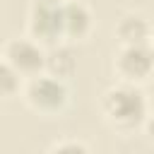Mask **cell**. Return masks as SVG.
<instances>
[{
  "mask_svg": "<svg viewBox=\"0 0 154 154\" xmlns=\"http://www.w3.org/2000/svg\"><path fill=\"white\" fill-rule=\"evenodd\" d=\"M152 24L144 14L140 12H128L120 17L116 24V36L120 38V46H132V43H149L152 38Z\"/></svg>",
  "mask_w": 154,
  "mask_h": 154,
  "instance_id": "obj_8",
  "label": "cell"
},
{
  "mask_svg": "<svg viewBox=\"0 0 154 154\" xmlns=\"http://www.w3.org/2000/svg\"><path fill=\"white\" fill-rule=\"evenodd\" d=\"M2 60L19 75V77H34L38 72H43V60H46V48L34 41L31 36L24 38H12L7 41L5 51H2Z\"/></svg>",
  "mask_w": 154,
  "mask_h": 154,
  "instance_id": "obj_4",
  "label": "cell"
},
{
  "mask_svg": "<svg viewBox=\"0 0 154 154\" xmlns=\"http://www.w3.org/2000/svg\"><path fill=\"white\" fill-rule=\"evenodd\" d=\"M29 36L41 46L60 43L63 38V0H31L29 5Z\"/></svg>",
  "mask_w": 154,
  "mask_h": 154,
  "instance_id": "obj_3",
  "label": "cell"
},
{
  "mask_svg": "<svg viewBox=\"0 0 154 154\" xmlns=\"http://www.w3.org/2000/svg\"><path fill=\"white\" fill-rule=\"evenodd\" d=\"M149 46H152V53H154V29H152V38H149Z\"/></svg>",
  "mask_w": 154,
  "mask_h": 154,
  "instance_id": "obj_12",
  "label": "cell"
},
{
  "mask_svg": "<svg viewBox=\"0 0 154 154\" xmlns=\"http://www.w3.org/2000/svg\"><path fill=\"white\" fill-rule=\"evenodd\" d=\"M116 70L123 77V82H142L154 72V53L149 43H132L120 46L116 55Z\"/></svg>",
  "mask_w": 154,
  "mask_h": 154,
  "instance_id": "obj_5",
  "label": "cell"
},
{
  "mask_svg": "<svg viewBox=\"0 0 154 154\" xmlns=\"http://www.w3.org/2000/svg\"><path fill=\"white\" fill-rule=\"evenodd\" d=\"M43 72L51 77H58L63 82H67L75 72H77V55L72 51V46L67 43H53L46 46V60H43Z\"/></svg>",
  "mask_w": 154,
  "mask_h": 154,
  "instance_id": "obj_6",
  "label": "cell"
},
{
  "mask_svg": "<svg viewBox=\"0 0 154 154\" xmlns=\"http://www.w3.org/2000/svg\"><path fill=\"white\" fill-rule=\"evenodd\" d=\"M46 154H91V149L79 140H60L48 147Z\"/></svg>",
  "mask_w": 154,
  "mask_h": 154,
  "instance_id": "obj_10",
  "label": "cell"
},
{
  "mask_svg": "<svg viewBox=\"0 0 154 154\" xmlns=\"http://www.w3.org/2000/svg\"><path fill=\"white\" fill-rule=\"evenodd\" d=\"M22 87V77L0 58V96L7 99V96H14Z\"/></svg>",
  "mask_w": 154,
  "mask_h": 154,
  "instance_id": "obj_9",
  "label": "cell"
},
{
  "mask_svg": "<svg viewBox=\"0 0 154 154\" xmlns=\"http://www.w3.org/2000/svg\"><path fill=\"white\" fill-rule=\"evenodd\" d=\"M91 31V12L79 0H63V38H84Z\"/></svg>",
  "mask_w": 154,
  "mask_h": 154,
  "instance_id": "obj_7",
  "label": "cell"
},
{
  "mask_svg": "<svg viewBox=\"0 0 154 154\" xmlns=\"http://www.w3.org/2000/svg\"><path fill=\"white\" fill-rule=\"evenodd\" d=\"M144 130H147L149 140H154V111L147 113V118H144Z\"/></svg>",
  "mask_w": 154,
  "mask_h": 154,
  "instance_id": "obj_11",
  "label": "cell"
},
{
  "mask_svg": "<svg viewBox=\"0 0 154 154\" xmlns=\"http://www.w3.org/2000/svg\"><path fill=\"white\" fill-rule=\"evenodd\" d=\"M24 99L26 103L38 111V113H58L67 106V99H70V91H67V84L58 77H51L46 72H38L34 77L26 79L24 84Z\"/></svg>",
  "mask_w": 154,
  "mask_h": 154,
  "instance_id": "obj_2",
  "label": "cell"
},
{
  "mask_svg": "<svg viewBox=\"0 0 154 154\" xmlns=\"http://www.w3.org/2000/svg\"><path fill=\"white\" fill-rule=\"evenodd\" d=\"M101 111L113 128L135 130V128L144 125V118L149 113V103H147V96L140 89V84L118 82L103 91Z\"/></svg>",
  "mask_w": 154,
  "mask_h": 154,
  "instance_id": "obj_1",
  "label": "cell"
}]
</instances>
